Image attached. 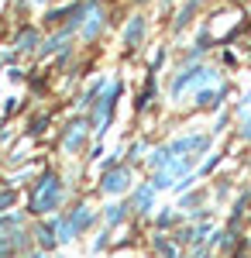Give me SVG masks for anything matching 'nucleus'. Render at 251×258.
Wrapping results in <instances>:
<instances>
[{
	"instance_id": "1",
	"label": "nucleus",
	"mask_w": 251,
	"mask_h": 258,
	"mask_svg": "<svg viewBox=\"0 0 251 258\" xmlns=\"http://www.w3.org/2000/svg\"><path fill=\"white\" fill-rule=\"evenodd\" d=\"M58 200H62L58 176L55 172H45V176L38 179V186H35V193H31V210H35V214H52L58 207Z\"/></svg>"
},
{
	"instance_id": "2",
	"label": "nucleus",
	"mask_w": 251,
	"mask_h": 258,
	"mask_svg": "<svg viewBox=\"0 0 251 258\" xmlns=\"http://www.w3.org/2000/svg\"><path fill=\"white\" fill-rule=\"evenodd\" d=\"M117 97H120V83H110V90H107L103 97H97L100 103H97V114H93V131H97V135L107 127V124H110V117H114Z\"/></svg>"
},
{
	"instance_id": "3",
	"label": "nucleus",
	"mask_w": 251,
	"mask_h": 258,
	"mask_svg": "<svg viewBox=\"0 0 251 258\" xmlns=\"http://www.w3.org/2000/svg\"><path fill=\"white\" fill-rule=\"evenodd\" d=\"M128 182H131V169L114 165V169H107V172H103V179H100V189H103L107 197H120V193L128 189Z\"/></svg>"
},
{
	"instance_id": "4",
	"label": "nucleus",
	"mask_w": 251,
	"mask_h": 258,
	"mask_svg": "<svg viewBox=\"0 0 251 258\" xmlns=\"http://www.w3.org/2000/svg\"><path fill=\"white\" fill-rule=\"evenodd\" d=\"M100 28H103V14L97 11V4H90V7H86V18H83V28H79V38L93 41L100 35Z\"/></svg>"
},
{
	"instance_id": "5",
	"label": "nucleus",
	"mask_w": 251,
	"mask_h": 258,
	"mask_svg": "<svg viewBox=\"0 0 251 258\" xmlns=\"http://www.w3.org/2000/svg\"><path fill=\"white\" fill-rule=\"evenodd\" d=\"M224 97H227V90H200L193 103L200 107V110H210V107H220Z\"/></svg>"
},
{
	"instance_id": "6",
	"label": "nucleus",
	"mask_w": 251,
	"mask_h": 258,
	"mask_svg": "<svg viewBox=\"0 0 251 258\" xmlns=\"http://www.w3.org/2000/svg\"><path fill=\"white\" fill-rule=\"evenodd\" d=\"M86 141V120H76L69 124V135H66V152H79Z\"/></svg>"
},
{
	"instance_id": "7",
	"label": "nucleus",
	"mask_w": 251,
	"mask_h": 258,
	"mask_svg": "<svg viewBox=\"0 0 251 258\" xmlns=\"http://www.w3.org/2000/svg\"><path fill=\"white\" fill-rule=\"evenodd\" d=\"M141 38H145V18L135 14V21H131V24H128V31H124V45H128V48H138Z\"/></svg>"
},
{
	"instance_id": "8",
	"label": "nucleus",
	"mask_w": 251,
	"mask_h": 258,
	"mask_svg": "<svg viewBox=\"0 0 251 258\" xmlns=\"http://www.w3.org/2000/svg\"><path fill=\"white\" fill-rule=\"evenodd\" d=\"M152 200H155V189H152V186H138V193H135L138 214H148V210H152Z\"/></svg>"
},
{
	"instance_id": "9",
	"label": "nucleus",
	"mask_w": 251,
	"mask_h": 258,
	"mask_svg": "<svg viewBox=\"0 0 251 258\" xmlns=\"http://www.w3.org/2000/svg\"><path fill=\"white\" fill-rule=\"evenodd\" d=\"M69 224H73L76 231H86V227L93 224V214H90V207H76V210L69 214Z\"/></svg>"
},
{
	"instance_id": "10",
	"label": "nucleus",
	"mask_w": 251,
	"mask_h": 258,
	"mask_svg": "<svg viewBox=\"0 0 251 258\" xmlns=\"http://www.w3.org/2000/svg\"><path fill=\"white\" fill-rule=\"evenodd\" d=\"M100 90H107V80H103V76H100L97 83H90V86H86V93H83V100H79V103H83V107H93V103H97V97H100Z\"/></svg>"
},
{
	"instance_id": "11",
	"label": "nucleus",
	"mask_w": 251,
	"mask_h": 258,
	"mask_svg": "<svg viewBox=\"0 0 251 258\" xmlns=\"http://www.w3.org/2000/svg\"><path fill=\"white\" fill-rule=\"evenodd\" d=\"M193 11H196V0H190V4L179 11V18H175V31H182V28H186V21L193 18Z\"/></svg>"
},
{
	"instance_id": "12",
	"label": "nucleus",
	"mask_w": 251,
	"mask_h": 258,
	"mask_svg": "<svg viewBox=\"0 0 251 258\" xmlns=\"http://www.w3.org/2000/svg\"><path fill=\"white\" fill-rule=\"evenodd\" d=\"M35 41H38V31H31V28H28V31L18 38V48H21V52H24V48L31 52V48H35Z\"/></svg>"
},
{
	"instance_id": "13",
	"label": "nucleus",
	"mask_w": 251,
	"mask_h": 258,
	"mask_svg": "<svg viewBox=\"0 0 251 258\" xmlns=\"http://www.w3.org/2000/svg\"><path fill=\"white\" fill-rule=\"evenodd\" d=\"M120 217H124V207H120V203H110V207H107V231H110Z\"/></svg>"
},
{
	"instance_id": "14",
	"label": "nucleus",
	"mask_w": 251,
	"mask_h": 258,
	"mask_svg": "<svg viewBox=\"0 0 251 258\" xmlns=\"http://www.w3.org/2000/svg\"><path fill=\"white\" fill-rule=\"evenodd\" d=\"M11 203H14V193H11V189H4V193H0V210H7Z\"/></svg>"
},
{
	"instance_id": "15",
	"label": "nucleus",
	"mask_w": 251,
	"mask_h": 258,
	"mask_svg": "<svg viewBox=\"0 0 251 258\" xmlns=\"http://www.w3.org/2000/svg\"><path fill=\"white\" fill-rule=\"evenodd\" d=\"M141 148H145V145H141V141H135V145L128 148V159H138V155H141Z\"/></svg>"
},
{
	"instance_id": "16",
	"label": "nucleus",
	"mask_w": 251,
	"mask_h": 258,
	"mask_svg": "<svg viewBox=\"0 0 251 258\" xmlns=\"http://www.w3.org/2000/svg\"><path fill=\"white\" fill-rule=\"evenodd\" d=\"M172 224H175L172 214H162V217H158V227H172Z\"/></svg>"
},
{
	"instance_id": "17",
	"label": "nucleus",
	"mask_w": 251,
	"mask_h": 258,
	"mask_svg": "<svg viewBox=\"0 0 251 258\" xmlns=\"http://www.w3.org/2000/svg\"><path fill=\"white\" fill-rule=\"evenodd\" d=\"M241 138H244V141H251V117L244 120V124H241Z\"/></svg>"
},
{
	"instance_id": "18",
	"label": "nucleus",
	"mask_w": 251,
	"mask_h": 258,
	"mask_svg": "<svg viewBox=\"0 0 251 258\" xmlns=\"http://www.w3.org/2000/svg\"><path fill=\"white\" fill-rule=\"evenodd\" d=\"M241 110H251V93H248L244 100H241Z\"/></svg>"
},
{
	"instance_id": "19",
	"label": "nucleus",
	"mask_w": 251,
	"mask_h": 258,
	"mask_svg": "<svg viewBox=\"0 0 251 258\" xmlns=\"http://www.w3.org/2000/svg\"><path fill=\"white\" fill-rule=\"evenodd\" d=\"M138 4H145V0H138Z\"/></svg>"
},
{
	"instance_id": "20",
	"label": "nucleus",
	"mask_w": 251,
	"mask_h": 258,
	"mask_svg": "<svg viewBox=\"0 0 251 258\" xmlns=\"http://www.w3.org/2000/svg\"><path fill=\"white\" fill-rule=\"evenodd\" d=\"M38 4H45V0H38Z\"/></svg>"
}]
</instances>
